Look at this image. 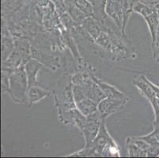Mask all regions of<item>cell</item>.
<instances>
[{
    "instance_id": "26",
    "label": "cell",
    "mask_w": 159,
    "mask_h": 158,
    "mask_svg": "<svg viewBox=\"0 0 159 158\" xmlns=\"http://www.w3.org/2000/svg\"><path fill=\"white\" fill-rule=\"evenodd\" d=\"M10 89V78L7 71L1 72V92L2 94L8 93Z\"/></svg>"
},
{
    "instance_id": "13",
    "label": "cell",
    "mask_w": 159,
    "mask_h": 158,
    "mask_svg": "<svg viewBox=\"0 0 159 158\" xmlns=\"http://www.w3.org/2000/svg\"><path fill=\"white\" fill-rule=\"evenodd\" d=\"M44 68L46 67L42 63L33 58L25 63V70L27 80H28V87L32 86V85H40V82L37 81V74L40 70L44 69Z\"/></svg>"
},
{
    "instance_id": "23",
    "label": "cell",
    "mask_w": 159,
    "mask_h": 158,
    "mask_svg": "<svg viewBox=\"0 0 159 158\" xmlns=\"http://www.w3.org/2000/svg\"><path fill=\"white\" fill-rule=\"evenodd\" d=\"M127 149L129 156H148L147 151L142 150L139 146L134 144L129 138H127Z\"/></svg>"
},
{
    "instance_id": "27",
    "label": "cell",
    "mask_w": 159,
    "mask_h": 158,
    "mask_svg": "<svg viewBox=\"0 0 159 158\" xmlns=\"http://www.w3.org/2000/svg\"><path fill=\"white\" fill-rule=\"evenodd\" d=\"M51 2L54 4L56 11L59 16L66 12V5L65 0H51Z\"/></svg>"
},
{
    "instance_id": "29",
    "label": "cell",
    "mask_w": 159,
    "mask_h": 158,
    "mask_svg": "<svg viewBox=\"0 0 159 158\" xmlns=\"http://www.w3.org/2000/svg\"><path fill=\"white\" fill-rule=\"evenodd\" d=\"M155 8H156V11H157V14H158V15H159V2L155 6Z\"/></svg>"
},
{
    "instance_id": "9",
    "label": "cell",
    "mask_w": 159,
    "mask_h": 158,
    "mask_svg": "<svg viewBox=\"0 0 159 158\" xmlns=\"http://www.w3.org/2000/svg\"><path fill=\"white\" fill-rule=\"evenodd\" d=\"M1 59L2 62L7 60L12 53L14 47V38L12 37L10 31L8 30L7 25L2 20L1 24Z\"/></svg>"
},
{
    "instance_id": "8",
    "label": "cell",
    "mask_w": 159,
    "mask_h": 158,
    "mask_svg": "<svg viewBox=\"0 0 159 158\" xmlns=\"http://www.w3.org/2000/svg\"><path fill=\"white\" fill-rule=\"evenodd\" d=\"M106 13L121 31L124 20L123 0H107Z\"/></svg>"
},
{
    "instance_id": "20",
    "label": "cell",
    "mask_w": 159,
    "mask_h": 158,
    "mask_svg": "<svg viewBox=\"0 0 159 158\" xmlns=\"http://www.w3.org/2000/svg\"><path fill=\"white\" fill-rule=\"evenodd\" d=\"M66 11L70 14L73 21L76 23L77 25H82L85 20L88 17L84 13H82L78 7H76V6L72 2H66Z\"/></svg>"
},
{
    "instance_id": "15",
    "label": "cell",
    "mask_w": 159,
    "mask_h": 158,
    "mask_svg": "<svg viewBox=\"0 0 159 158\" xmlns=\"http://www.w3.org/2000/svg\"><path fill=\"white\" fill-rule=\"evenodd\" d=\"M62 39H63V44L66 47V48H68L70 52H71L72 56L74 57L75 60L79 63H82L84 59H82L80 53H79V49H78V44L74 37H72L71 32L67 29L63 30L62 32Z\"/></svg>"
},
{
    "instance_id": "30",
    "label": "cell",
    "mask_w": 159,
    "mask_h": 158,
    "mask_svg": "<svg viewBox=\"0 0 159 158\" xmlns=\"http://www.w3.org/2000/svg\"><path fill=\"white\" fill-rule=\"evenodd\" d=\"M154 60H155L156 62H157V63H159V54H158V56H157V57H156L155 59H154Z\"/></svg>"
},
{
    "instance_id": "28",
    "label": "cell",
    "mask_w": 159,
    "mask_h": 158,
    "mask_svg": "<svg viewBox=\"0 0 159 158\" xmlns=\"http://www.w3.org/2000/svg\"><path fill=\"white\" fill-rule=\"evenodd\" d=\"M142 2L147 4V5L150 6V7H155L159 2V0H140Z\"/></svg>"
},
{
    "instance_id": "17",
    "label": "cell",
    "mask_w": 159,
    "mask_h": 158,
    "mask_svg": "<svg viewBox=\"0 0 159 158\" xmlns=\"http://www.w3.org/2000/svg\"><path fill=\"white\" fill-rule=\"evenodd\" d=\"M93 6V16L92 17L101 24H105V20L108 17L106 13L107 0H89Z\"/></svg>"
},
{
    "instance_id": "25",
    "label": "cell",
    "mask_w": 159,
    "mask_h": 158,
    "mask_svg": "<svg viewBox=\"0 0 159 158\" xmlns=\"http://www.w3.org/2000/svg\"><path fill=\"white\" fill-rule=\"evenodd\" d=\"M67 156H73V157H77V156H81V157H86V156H97L96 152L94 151L93 148L86 147L84 149L79 150L75 153H71Z\"/></svg>"
},
{
    "instance_id": "12",
    "label": "cell",
    "mask_w": 159,
    "mask_h": 158,
    "mask_svg": "<svg viewBox=\"0 0 159 158\" xmlns=\"http://www.w3.org/2000/svg\"><path fill=\"white\" fill-rule=\"evenodd\" d=\"M80 85L82 87L86 97L98 104L106 97L99 85L93 81V78L87 79Z\"/></svg>"
},
{
    "instance_id": "4",
    "label": "cell",
    "mask_w": 159,
    "mask_h": 158,
    "mask_svg": "<svg viewBox=\"0 0 159 158\" xmlns=\"http://www.w3.org/2000/svg\"><path fill=\"white\" fill-rule=\"evenodd\" d=\"M31 56V41L28 39H14V47L7 60L2 62V70H8L25 66Z\"/></svg>"
},
{
    "instance_id": "7",
    "label": "cell",
    "mask_w": 159,
    "mask_h": 158,
    "mask_svg": "<svg viewBox=\"0 0 159 158\" xmlns=\"http://www.w3.org/2000/svg\"><path fill=\"white\" fill-rule=\"evenodd\" d=\"M128 100L119 99V98L105 97L100 101L98 104V111L102 120H105L109 115L118 112L124 108Z\"/></svg>"
},
{
    "instance_id": "6",
    "label": "cell",
    "mask_w": 159,
    "mask_h": 158,
    "mask_svg": "<svg viewBox=\"0 0 159 158\" xmlns=\"http://www.w3.org/2000/svg\"><path fill=\"white\" fill-rule=\"evenodd\" d=\"M102 122V119L98 111L86 116V124L81 131L84 136L86 147H90L97 134H98Z\"/></svg>"
},
{
    "instance_id": "14",
    "label": "cell",
    "mask_w": 159,
    "mask_h": 158,
    "mask_svg": "<svg viewBox=\"0 0 159 158\" xmlns=\"http://www.w3.org/2000/svg\"><path fill=\"white\" fill-rule=\"evenodd\" d=\"M93 79L98 85L102 89V92L104 93L105 96L106 97H112V98H119V99H124V100H128L129 101V97L128 96L125 95L124 93L121 92L120 90L116 88L112 85L107 83V82H104V81L101 80L100 78H98L94 74L93 76Z\"/></svg>"
},
{
    "instance_id": "3",
    "label": "cell",
    "mask_w": 159,
    "mask_h": 158,
    "mask_svg": "<svg viewBox=\"0 0 159 158\" xmlns=\"http://www.w3.org/2000/svg\"><path fill=\"white\" fill-rule=\"evenodd\" d=\"M4 71L8 73L10 78V89L7 94L16 104H26V93L29 85L25 66Z\"/></svg>"
},
{
    "instance_id": "1",
    "label": "cell",
    "mask_w": 159,
    "mask_h": 158,
    "mask_svg": "<svg viewBox=\"0 0 159 158\" xmlns=\"http://www.w3.org/2000/svg\"><path fill=\"white\" fill-rule=\"evenodd\" d=\"M100 49V56L113 62L135 59L136 52L133 42L122 34L117 35L106 24L102 25V31L95 40Z\"/></svg>"
},
{
    "instance_id": "19",
    "label": "cell",
    "mask_w": 159,
    "mask_h": 158,
    "mask_svg": "<svg viewBox=\"0 0 159 158\" xmlns=\"http://www.w3.org/2000/svg\"><path fill=\"white\" fill-rule=\"evenodd\" d=\"M84 29L93 40H96L102 31V24L98 22L93 17H88L81 25Z\"/></svg>"
},
{
    "instance_id": "10",
    "label": "cell",
    "mask_w": 159,
    "mask_h": 158,
    "mask_svg": "<svg viewBox=\"0 0 159 158\" xmlns=\"http://www.w3.org/2000/svg\"><path fill=\"white\" fill-rule=\"evenodd\" d=\"M51 91L41 85L28 87L26 93V106L31 107L33 104H37L39 101L49 97Z\"/></svg>"
},
{
    "instance_id": "24",
    "label": "cell",
    "mask_w": 159,
    "mask_h": 158,
    "mask_svg": "<svg viewBox=\"0 0 159 158\" xmlns=\"http://www.w3.org/2000/svg\"><path fill=\"white\" fill-rule=\"evenodd\" d=\"M60 19L62 25H63V27H64L66 29L70 30V31H71V30L73 29L75 27H76V26H79L73 21V19L71 18L70 14L67 13V11L60 16Z\"/></svg>"
},
{
    "instance_id": "22",
    "label": "cell",
    "mask_w": 159,
    "mask_h": 158,
    "mask_svg": "<svg viewBox=\"0 0 159 158\" xmlns=\"http://www.w3.org/2000/svg\"><path fill=\"white\" fill-rule=\"evenodd\" d=\"M71 2L87 17L93 16V6L89 0H73Z\"/></svg>"
},
{
    "instance_id": "21",
    "label": "cell",
    "mask_w": 159,
    "mask_h": 158,
    "mask_svg": "<svg viewBox=\"0 0 159 158\" xmlns=\"http://www.w3.org/2000/svg\"><path fill=\"white\" fill-rule=\"evenodd\" d=\"M75 104H76L78 109L86 116L98 111V103L92 101L87 97H85L84 99H82L79 102H77Z\"/></svg>"
},
{
    "instance_id": "16",
    "label": "cell",
    "mask_w": 159,
    "mask_h": 158,
    "mask_svg": "<svg viewBox=\"0 0 159 158\" xmlns=\"http://www.w3.org/2000/svg\"><path fill=\"white\" fill-rule=\"evenodd\" d=\"M28 0H4L2 4V17H8L21 11Z\"/></svg>"
},
{
    "instance_id": "2",
    "label": "cell",
    "mask_w": 159,
    "mask_h": 158,
    "mask_svg": "<svg viewBox=\"0 0 159 158\" xmlns=\"http://www.w3.org/2000/svg\"><path fill=\"white\" fill-rule=\"evenodd\" d=\"M52 93L58 114L77 108L74 100L71 74L65 72L58 78Z\"/></svg>"
},
{
    "instance_id": "11",
    "label": "cell",
    "mask_w": 159,
    "mask_h": 158,
    "mask_svg": "<svg viewBox=\"0 0 159 158\" xmlns=\"http://www.w3.org/2000/svg\"><path fill=\"white\" fill-rule=\"evenodd\" d=\"M132 83L134 86L139 89L140 93L148 100L149 102H151L156 98L155 93L150 85V80L144 74H140L137 78H134Z\"/></svg>"
},
{
    "instance_id": "18",
    "label": "cell",
    "mask_w": 159,
    "mask_h": 158,
    "mask_svg": "<svg viewBox=\"0 0 159 158\" xmlns=\"http://www.w3.org/2000/svg\"><path fill=\"white\" fill-rule=\"evenodd\" d=\"M143 18L145 19L146 22L148 25L149 31H150L151 40H152V42H151V47H152L155 43L157 29H158L159 27V15L155 10L151 14L144 16Z\"/></svg>"
},
{
    "instance_id": "5",
    "label": "cell",
    "mask_w": 159,
    "mask_h": 158,
    "mask_svg": "<svg viewBox=\"0 0 159 158\" xmlns=\"http://www.w3.org/2000/svg\"><path fill=\"white\" fill-rule=\"evenodd\" d=\"M90 147L96 152L97 156H120L119 147L108 133L105 120H102L98 134Z\"/></svg>"
}]
</instances>
